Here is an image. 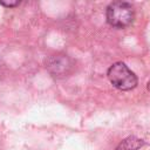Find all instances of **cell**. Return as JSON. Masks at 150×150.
<instances>
[{"mask_svg": "<svg viewBox=\"0 0 150 150\" xmlns=\"http://www.w3.org/2000/svg\"><path fill=\"white\" fill-rule=\"evenodd\" d=\"M107 22L115 28H125L135 19V11L131 4L125 1H114L105 11Z\"/></svg>", "mask_w": 150, "mask_h": 150, "instance_id": "6da1fadb", "label": "cell"}, {"mask_svg": "<svg viewBox=\"0 0 150 150\" xmlns=\"http://www.w3.org/2000/svg\"><path fill=\"white\" fill-rule=\"evenodd\" d=\"M108 79L120 90H131L137 86V76L123 62H115L108 69Z\"/></svg>", "mask_w": 150, "mask_h": 150, "instance_id": "7a4b0ae2", "label": "cell"}, {"mask_svg": "<svg viewBox=\"0 0 150 150\" xmlns=\"http://www.w3.org/2000/svg\"><path fill=\"white\" fill-rule=\"evenodd\" d=\"M142 145H144L143 139L136 136H129L117 145L116 150H138Z\"/></svg>", "mask_w": 150, "mask_h": 150, "instance_id": "3957f363", "label": "cell"}, {"mask_svg": "<svg viewBox=\"0 0 150 150\" xmlns=\"http://www.w3.org/2000/svg\"><path fill=\"white\" fill-rule=\"evenodd\" d=\"M20 4V1H9V2H6V1H0V5L2 6H6V7H15Z\"/></svg>", "mask_w": 150, "mask_h": 150, "instance_id": "277c9868", "label": "cell"}, {"mask_svg": "<svg viewBox=\"0 0 150 150\" xmlns=\"http://www.w3.org/2000/svg\"><path fill=\"white\" fill-rule=\"evenodd\" d=\"M146 89H148V90L150 91V80L148 81V84H146Z\"/></svg>", "mask_w": 150, "mask_h": 150, "instance_id": "5b68a950", "label": "cell"}]
</instances>
